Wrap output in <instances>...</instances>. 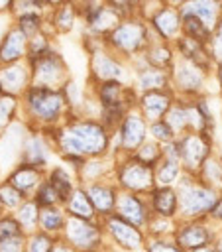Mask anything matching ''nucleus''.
I'll use <instances>...</instances> for the list:
<instances>
[{"label": "nucleus", "mask_w": 222, "mask_h": 252, "mask_svg": "<svg viewBox=\"0 0 222 252\" xmlns=\"http://www.w3.org/2000/svg\"><path fill=\"white\" fill-rule=\"evenodd\" d=\"M65 146L73 152H100L104 148V134L98 126L83 124L69 132Z\"/></svg>", "instance_id": "obj_1"}, {"label": "nucleus", "mask_w": 222, "mask_h": 252, "mask_svg": "<svg viewBox=\"0 0 222 252\" xmlns=\"http://www.w3.org/2000/svg\"><path fill=\"white\" fill-rule=\"evenodd\" d=\"M29 102H31L33 110L43 118H53L57 114V110L61 108L59 96L55 93H47V91H33L29 96Z\"/></svg>", "instance_id": "obj_2"}, {"label": "nucleus", "mask_w": 222, "mask_h": 252, "mask_svg": "<svg viewBox=\"0 0 222 252\" xmlns=\"http://www.w3.org/2000/svg\"><path fill=\"white\" fill-rule=\"evenodd\" d=\"M183 205L189 213H198L214 205V193L206 189H189L183 193Z\"/></svg>", "instance_id": "obj_3"}, {"label": "nucleus", "mask_w": 222, "mask_h": 252, "mask_svg": "<svg viewBox=\"0 0 222 252\" xmlns=\"http://www.w3.org/2000/svg\"><path fill=\"white\" fill-rule=\"evenodd\" d=\"M110 230H112V234L116 236V240H118L120 244L128 246V248H134V246L139 244V234L132 228V224H128V222L122 220V219H112V220H110Z\"/></svg>", "instance_id": "obj_4"}, {"label": "nucleus", "mask_w": 222, "mask_h": 252, "mask_svg": "<svg viewBox=\"0 0 222 252\" xmlns=\"http://www.w3.org/2000/svg\"><path fill=\"white\" fill-rule=\"evenodd\" d=\"M185 14L196 16L202 24H212L216 18V4L212 0H194L185 8Z\"/></svg>", "instance_id": "obj_5"}, {"label": "nucleus", "mask_w": 222, "mask_h": 252, "mask_svg": "<svg viewBox=\"0 0 222 252\" xmlns=\"http://www.w3.org/2000/svg\"><path fill=\"white\" fill-rule=\"evenodd\" d=\"M69 234H71V238H73L77 244H81V246H88V244H92V242L96 240L94 228L88 226L84 220H71V224H69Z\"/></svg>", "instance_id": "obj_6"}, {"label": "nucleus", "mask_w": 222, "mask_h": 252, "mask_svg": "<svg viewBox=\"0 0 222 252\" xmlns=\"http://www.w3.org/2000/svg\"><path fill=\"white\" fill-rule=\"evenodd\" d=\"M122 179H124V183H126L128 187L141 189V187H147V185H149V171H147L143 165L134 163V165H130V167L124 171Z\"/></svg>", "instance_id": "obj_7"}, {"label": "nucleus", "mask_w": 222, "mask_h": 252, "mask_svg": "<svg viewBox=\"0 0 222 252\" xmlns=\"http://www.w3.org/2000/svg\"><path fill=\"white\" fill-rule=\"evenodd\" d=\"M139 39H141V30H139L138 26H132V24L120 28V30L114 33V41H116L120 47H124V49H134V47L139 43Z\"/></svg>", "instance_id": "obj_8"}, {"label": "nucleus", "mask_w": 222, "mask_h": 252, "mask_svg": "<svg viewBox=\"0 0 222 252\" xmlns=\"http://www.w3.org/2000/svg\"><path fill=\"white\" fill-rule=\"evenodd\" d=\"M141 138H143V122L138 116L128 118L124 124V146L134 148L141 142Z\"/></svg>", "instance_id": "obj_9"}, {"label": "nucleus", "mask_w": 222, "mask_h": 252, "mask_svg": "<svg viewBox=\"0 0 222 252\" xmlns=\"http://www.w3.org/2000/svg\"><path fill=\"white\" fill-rule=\"evenodd\" d=\"M22 49H24V35H22V32H12L6 37L0 55H2V59H16L18 55H22Z\"/></svg>", "instance_id": "obj_10"}, {"label": "nucleus", "mask_w": 222, "mask_h": 252, "mask_svg": "<svg viewBox=\"0 0 222 252\" xmlns=\"http://www.w3.org/2000/svg\"><path fill=\"white\" fill-rule=\"evenodd\" d=\"M181 244L189 246V248H198L206 242V230L200 226H189L183 234H181Z\"/></svg>", "instance_id": "obj_11"}, {"label": "nucleus", "mask_w": 222, "mask_h": 252, "mask_svg": "<svg viewBox=\"0 0 222 252\" xmlns=\"http://www.w3.org/2000/svg\"><path fill=\"white\" fill-rule=\"evenodd\" d=\"M153 203H155V209H157L159 213L171 215V213L175 211V193H173L171 189H159V191L155 193Z\"/></svg>", "instance_id": "obj_12"}, {"label": "nucleus", "mask_w": 222, "mask_h": 252, "mask_svg": "<svg viewBox=\"0 0 222 252\" xmlns=\"http://www.w3.org/2000/svg\"><path fill=\"white\" fill-rule=\"evenodd\" d=\"M120 211H122V215L130 220V222H141V219H143V211H141V205L136 201V199H132V197H124L122 199V205H120Z\"/></svg>", "instance_id": "obj_13"}, {"label": "nucleus", "mask_w": 222, "mask_h": 252, "mask_svg": "<svg viewBox=\"0 0 222 252\" xmlns=\"http://www.w3.org/2000/svg\"><path fill=\"white\" fill-rule=\"evenodd\" d=\"M183 156L187 158V161L193 165L196 161L202 159L204 156V144L200 140H194V138H189L185 144H183Z\"/></svg>", "instance_id": "obj_14"}, {"label": "nucleus", "mask_w": 222, "mask_h": 252, "mask_svg": "<svg viewBox=\"0 0 222 252\" xmlns=\"http://www.w3.org/2000/svg\"><path fill=\"white\" fill-rule=\"evenodd\" d=\"M143 106H145V112L149 116H157L161 114L165 108H167V98L163 94H157V93H149L145 94L143 98Z\"/></svg>", "instance_id": "obj_15"}, {"label": "nucleus", "mask_w": 222, "mask_h": 252, "mask_svg": "<svg viewBox=\"0 0 222 252\" xmlns=\"http://www.w3.org/2000/svg\"><path fill=\"white\" fill-rule=\"evenodd\" d=\"M90 197H92V203L100 209V211H108L114 203V195L110 189H104V187H92L90 189Z\"/></svg>", "instance_id": "obj_16"}, {"label": "nucleus", "mask_w": 222, "mask_h": 252, "mask_svg": "<svg viewBox=\"0 0 222 252\" xmlns=\"http://www.w3.org/2000/svg\"><path fill=\"white\" fill-rule=\"evenodd\" d=\"M177 24H179V20H177V16L173 14V12H161L157 18H155V26L159 28V32L161 33H165V35H171L175 30H177Z\"/></svg>", "instance_id": "obj_17"}, {"label": "nucleus", "mask_w": 222, "mask_h": 252, "mask_svg": "<svg viewBox=\"0 0 222 252\" xmlns=\"http://www.w3.org/2000/svg\"><path fill=\"white\" fill-rule=\"evenodd\" d=\"M2 81L6 85L8 91H18L22 85H24V71L18 69V67H12V69H6L2 73Z\"/></svg>", "instance_id": "obj_18"}, {"label": "nucleus", "mask_w": 222, "mask_h": 252, "mask_svg": "<svg viewBox=\"0 0 222 252\" xmlns=\"http://www.w3.org/2000/svg\"><path fill=\"white\" fill-rule=\"evenodd\" d=\"M185 28H187V32L194 37V39H204L206 35H208V32H206V28H204V24L196 18V16H191V14H185Z\"/></svg>", "instance_id": "obj_19"}, {"label": "nucleus", "mask_w": 222, "mask_h": 252, "mask_svg": "<svg viewBox=\"0 0 222 252\" xmlns=\"http://www.w3.org/2000/svg\"><path fill=\"white\" fill-rule=\"evenodd\" d=\"M57 75H59V63H55L53 59L39 61L37 77H39L43 83H51V81H55V77H57Z\"/></svg>", "instance_id": "obj_20"}, {"label": "nucleus", "mask_w": 222, "mask_h": 252, "mask_svg": "<svg viewBox=\"0 0 222 252\" xmlns=\"http://www.w3.org/2000/svg\"><path fill=\"white\" fill-rule=\"evenodd\" d=\"M51 183H53V189L57 191V195H59L61 199H67V197H69L71 183H69V177H67L61 169H55V173L51 175Z\"/></svg>", "instance_id": "obj_21"}, {"label": "nucleus", "mask_w": 222, "mask_h": 252, "mask_svg": "<svg viewBox=\"0 0 222 252\" xmlns=\"http://www.w3.org/2000/svg\"><path fill=\"white\" fill-rule=\"evenodd\" d=\"M96 71H98V75L104 77V79H114V77H118V75L122 73L120 67H118L114 61L106 59V57H100V59H98V63H96Z\"/></svg>", "instance_id": "obj_22"}, {"label": "nucleus", "mask_w": 222, "mask_h": 252, "mask_svg": "<svg viewBox=\"0 0 222 252\" xmlns=\"http://www.w3.org/2000/svg\"><path fill=\"white\" fill-rule=\"evenodd\" d=\"M179 83L183 87H189V89H194L200 85V75L193 69V67H183L179 71Z\"/></svg>", "instance_id": "obj_23"}, {"label": "nucleus", "mask_w": 222, "mask_h": 252, "mask_svg": "<svg viewBox=\"0 0 222 252\" xmlns=\"http://www.w3.org/2000/svg\"><path fill=\"white\" fill-rule=\"evenodd\" d=\"M71 209H73V213H77V215H81V217H90V213H92V209H90V205H88L84 193H81V191L75 193V197H73V201H71Z\"/></svg>", "instance_id": "obj_24"}, {"label": "nucleus", "mask_w": 222, "mask_h": 252, "mask_svg": "<svg viewBox=\"0 0 222 252\" xmlns=\"http://www.w3.org/2000/svg\"><path fill=\"white\" fill-rule=\"evenodd\" d=\"M35 181H37V175L33 171H18L14 175V183L20 189H29L31 185H35Z\"/></svg>", "instance_id": "obj_25"}, {"label": "nucleus", "mask_w": 222, "mask_h": 252, "mask_svg": "<svg viewBox=\"0 0 222 252\" xmlns=\"http://www.w3.org/2000/svg\"><path fill=\"white\" fill-rule=\"evenodd\" d=\"M118 91H120V87L116 83H106L104 89H102V100L110 106L116 104L118 102Z\"/></svg>", "instance_id": "obj_26"}, {"label": "nucleus", "mask_w": 222, "mask_h": 252, "mask_svg": "<svg viewBox=\"0 0 222 252\" xmlns=\"http://www.w3.org/2000/svg\"><path fill=\"white\" fill-rule=\"evenodd\" d=\"M18 236V224L14 220H0V240H10Z\"/></svg>", "instance_id": "obj_27"}, {"label": "nucleus", "mask_w": 222, "mask_h": 252, "mask_svg": "<svg viewBox=\"0 0 222 252\" xmlns=\"http://www.w3.org/2000/svg\"><path fill=\"white\" fill-rule=\"evenodd\" d=\"M141 85H143L145 89H149V87H159V85H163V77H161L157 71H147V73H143V77H141Z\"/></svg>", "instance_id": "obj_28"}, {"label": "nucleus", "mask_w": 222, "mask_h": 252, "mask_svg": "<svg viewBox=\"0 0 222 252\" xmlns=\"http://www.w3.org/2000/svg\"><path fill=\"white\" fill-rule=\"evenodd\" d=\"M0 199H2L6 205H18L20 193H18L16 189H12V187H2V189H0Z\"/></svg>", "instance_id": "obj_29"}, {"label": "nucleus", "mask_w": 222, "mask_h": 252, "mask_svg": "<svg viewBox=\"0 0 222 252\" xmlns=\"http://www.w3.org/2000/svg\"><path fill=\"white\" fill-rule=\"evenodd\" d=\"M175 175H177V167H175V163H173V161H169V163H165V165L161 167L159 179H161L163 183H167V181H173V179H175Z\"/></svg>", "instance_id": "obj_30"}, {"label": "nucleus", "mask_w": 222, "mask_h": 252, "mask_svg": "<svg viewBox=\"0 0 222 252\" xmlns=\"http://www.w3.org/2000/svg\"><path fill=\"white\" fill-rule=\"evenodd\" d=\"M55 197H57V191L47 185V187H43V189L39 191V197H37V199H39L41 205H51V203L55 201Z\"/></svg>", "instance_id": "obj_31"}, {"label": "nucleus", "mask_w": 222, "mask_h": 252, "mask_svg": "<svg viewBox=\"0 0 222 252\" xmlns=\"http://www.w3.org/2000/svg\"><path fill=\"white\" fill-rule=\"evenodd\" d=\"M35 28H37V18H35L33 14H26V16L22 18V30H24L26 33H33Z\"/></svg>", "instance_id": "obj_32"}, {"label": "nucleus", "mask_w": 222, "mask_h": 252, "mask_svg": "<svg viewBox=\"0 0 222 252\" xmlns=\"http://www.w3.org/2000/svg\"><path fill=\"white\" fill-rule=\"evenodd\" d=\"M43 224L47 226V228H57L59 224H61V217L57 215V213H53V211H47V213H43Z\"/></svg>", "instance_id": "obj_33"}, {"label": "nucleus", "mask_w": 222, "mask_h": 252, "mask_svg": "<svg viewBox=\"0 0 222 252\" xmlns=\"http://www.w3.org/2000/svg\"><path fill=\"white\" fill-rule=\"evenodd\" d=\"M49 246H51V242L45 236H37L31 242V252H49Z\"/></svg>", "instance_id": "obj_34"}, {"label": "nucleus", "mask_w": 222, "mask_h": 252, "mask_svg": "<svg viewBox=\"0 0 222 252\" xmlns=\"http://www.w3.org/2000/svg\"><path fill=\"white\" fill-rule=\"evenodd\" d=\"M185 118H187V114H185V110H179V108H175L171 114H169V124L171 126H183L185 124Z\"/></svg>", "instance_id": "obj_35"}, {"label": "nucleus", "mask_w": 222, "mask_h": 252, "mask_svg": "<svg viewBox=\"0 0 222 252\" xmlns=\"http://www.w3.org/2000/svg\"><path fill=\"white\" fill-rule=\"evenodd\" d=\"M153 134L157 138H161V140H169L171 138V128L167 124H155L153 126Z\"/></svg>", "instance_id": "obj_36"}, {"label": "nucleus", "mask_w": 222, "mask_h": 252, "mask_svg": "<svg viewBox=\"0 0 222 252\" xmlns=\"http://www.w3.org/2000/svg\"><path fill=\"white\" fill-rule=\"evenodd\" d=\"M10 110H12V100H10V98H8V100H0V126L8 120Z\"/></svg>", "instance_id": "obj_37"}, {"label": "nucleus", "mask_w": 222, "mask_h": 252, "mask_svg": "<svg viewBox=\"0 0 222 252\" xmlns=\"http://www.w3.org/2000/svg\"><path fill=\"white\" fill-rule=\"evenodd\" d=\"M33 217H35V207H33V205H26V207L20 211V219H22L24 222H31Z\"/></svg>", "instance_id": "obj_38"}, {"label": "nucleus", "mask_w": 222, "mask_h": 252, "mask_svg": "<svg viewBox=\"0 0 222 252\" xmlns=\"http://www.w3.org/2000/svg\"><path fill=\"white\" fill-rule=\"evenodd\" d=\"M112 22H114V16L108 14V12H102V14H98V18H96V26H98V28H108Z\"/></svg>", "instance_id": "obj_39"}, {"label": "nucleus", "mask_w": 222, "mask_h": 252, "mask_svg": "<svg viewBox=\"0 0 222 252\" xmlns=\"http://www.w3.org/2000/svg\"><path fill=\"white\" fill-rule=\"evenodd\" d=\"M155 156H157L155 146H145V148L141 150V154H139V159H143V161H151Z\"/></svg>", "instance_id": "obj_40"}, {"label": "nucleus", "mask_w": 222, "mask_h": 252, "mask_svg": "<svg viewBox=\"0 0 222 252\" xmlns=\"http://www.w3.org/2000/svg\"><path fill=\"white\" fill-rule=\"evenodd\" d=\"M151 252H177L175 248H169V246H163V244H157L151 248Z\"/></svg>", "instance_id": "obj_41"}, {"label": "nucleus", "mask_w": 222, "mask_h": 252, "mask_svg": "<svg viewBox=\"0 0 222 252\" xmlns=\"http://www.w3.org/2000/svg\"><path fill=\"white\" fill-rule=\"evenodd\" d=\"M216 53L222 59V28H220V33H218V39H216Z\"/></svg>", "instance_id": "obj_42"}, {"label": "nucleus", "mask_w": 222, "mask_h": 252, "mask_svg": "<svg viewBox=\"0 0 222 252\" xmlns=\"http://www.w3.org/2000/svg\"><path fill=\"white\" fill-rule=\"evenodd\" d=\"M61 16H63V18H61V24H63V26H69V24H71V10H65Z\"/></svg>", "instance_id": "obj_43"}, {"label": "nucleus", "mask_w": 222, "mask_h": 252, "mask_svg": "<svg viewBox=\"0 0 222 252\" xmlns=\"http://www.w3.org/2000/svg\"><path fill=\"white\" fill-rule=\"evenodd\" d=\"M8 2H10V0H0V10H2V8H4Z\"/></svg>", "instance_id": "obj_44"}, {"label": "nucleus", "mask_w": 222, "mask_h": 252, "mask_svg": "<svg viewBox=\"0 0 222 252\" xmlns=\"http://www.w3.org/2000/svg\"><path fill=\"white\" fill-rule=\"evenodd\" d=\"M216 211H218V215H220V217H222V203H220V205H218V209H216Z\"/></svg>", "instance_id": "obj_45"}, {"label": "nucleus", "mask_w": 222, "mask_h": 252, "mask_svg": "<svg viewBox=\"0 0 222 252\" xmlns=\"http://www.w3.org/2000/svg\"><path fill=\"white\" fill-rule=\"evenodd\" d=\"M218 77H220V83H222V65H220V71H218Z\"/></svg>", "instance_id": "obj_46"}, {"label": "nucleus", "mask_w": 222, "mask_h": 252, "mask_svg": "<svg viewBox=\"0 0 222 252\" xmlns=\"http://www.w3.org/2000/svg\"><path fill=\"white\" fill-rule=\"evenodd\" d=\"M193 252H210V250H193Z\"/></svg>", "instance_id": "obj_47"}, {"label": "nucleus", "mask_w": 222, "mask_h": 252, "mask_svg": "<svg viewBox=\"0 0 222 252\" xmlns=\"http://www.w3.org/2000/svg\"><path fill=\"white\" fill-rule=\"evenodd\" d=\"M53 2H55V0H53Z\"/></svg>", "instance_id": "obj_48"}]
</instances>
